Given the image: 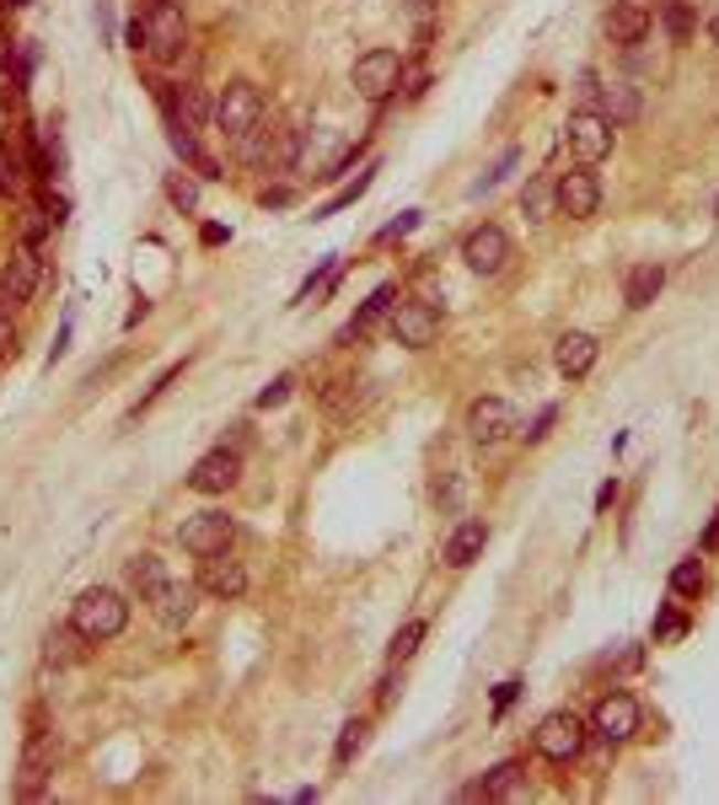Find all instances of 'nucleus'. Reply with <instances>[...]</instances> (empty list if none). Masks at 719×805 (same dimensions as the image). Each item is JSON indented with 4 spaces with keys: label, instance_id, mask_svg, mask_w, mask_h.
<instances>
[{
    "label": "nucleus",
    "instance_id": "nucleus-1",
    "mask_svg": "<svg viewBox=\"0 0 719 805\" xmlns=\"http://www.w3.org/2000/svg\"><path fill=\"white\" fill-rule=\"evenodd\" d=\"M264 119H269V97H264L258 80H226V86H221V97H215V129H221L226 140L247 146V140L264 129Z\"/></svg>",
    "mask_w": 719,
    "mask_h": 805
},
{
    "label": "nucleus",
    "instance_id": "nucleus-2",
    "mask_svg": "<svg viewBox=\"0 0 719 805\" xmlns=\"http://www.w3.org/2000/svg\"><path fill=\"white\" fill-rule=\"evenodd\" d=\"M71 623H76L92 644L119 640L124 629H129V602H124L119 591H108V586H86L76 597V607H71Z\"/></svg>",
    "mask_w": 719,
    "mask_h": 805
},
{
    "label": "nucleus",
    "instance_id": "nucleus-3",
    "mask_svg": "<svg viewBox=\"0 0 719 805\" xmlns=\"http://www.w3.org/2000/svg\"><path fill=\"white\" fill-rule=\"evenodd\" d=\"M54 773H60V730H49L43 715H33L28 747H22V763H17V795H22V801H39Z\"/></svg>",
    "mask_w": 719,
    "mask_h": 805
},
{
    "label": "nucleus",
    "instance_id": "nucleus-4",
    "mask_svg": "<svg viewBox=\"0 0 719 805\" xmlns=\"http://www.w3.org/2000/svg\"><path fill=\"white\" fill-rule=\"evenodd\" d=\"M586 741H591V724L580 720V715H569V709L543 715L537 730H532V747H537V758H548V763H575V758L586 752Z\"/></svg>",
    "mask_w": 719,
    "mask_h": 805
},
{
    "label": "nucleus",
    "instance_id": "nucleus-5",
    "mask_svg": "<svg viewBox=\"0 0 719 805\" xmlns=\"http://www.w3.org/2000/svg\"><path fill=\"white\" fill-rule=\"evenodd\" d=\"M564 146H569L575 167H597L612 157V119L601 108H575L564 124Z\"/></svg>",
    "mask_w": 719,
    "mask_h": 805
},
{
    "label": "nucleus",
    "instance_id": "nucleus-6",
    "mask_svg": "<svg viewBox=\"0 0 719 805\" xmlns=\"http://www.w3.org/2000/svg\"><path fill=\"white\" fill-rule=\"evenodd\" d=\"M440 322L446 318L436 301H393V312H387V328L403 350H430L440 339Z\"/></svg>",
    "mask_w": 719,
    "mask_h": 805
},
{
    "label": "nucleus",
    "instance_id": "nucleus-7",
    "mask_svg": "<svg viewBox=\"0 0 719 805\" xmlns=\"http://www.w3.org/2000/svg\"><path fill=\"white\" fill-rule=\"evenodd\" d=\"M350 80H355L360 97L387 103V97L403 86V54H398V49H371V54H360V60H355Z\"/></svg>",
    "mask_w": 719,
    "mask_h": 805
},
{
    "label": "nucleus",
    "instance_id": "nucleus-8",
    "mask_svg": "<svg viewBox=\"0 0 719 805\" xmlns=\"http://www.w3.org/2000/svg\"><path fill=\"white\" fill-rule=\"evenodd\" d=\"M511 253H516V247H511V232H505V226H494V221L473 226V232H468V242H462V258H468V269H473V275H483V280L505 275Z\"/></svg>",
    "mask_w": 719,
    "mask_h": 805
},
{
    "label": "nucleus",
    "instance_id": "nucleus-9",
    "mask_svg": "<svg viewBox=\"0 0 719 805\" xmlns=\"http://www.w3.org/2000/svg\"><path fill=\"white\" fill-rule=\"evenodd\" d=\"M554 204H559V215H569V221H591L601 210V178L591 167L559 172L554 178Z\"/></svg>",
    "mask_w": 719,
    "mask_h": 805
},
{
    "label": "nucleus",
    "instance_id": "nucleus-10",
    "mask_svg": "<svg viewBox=\"0 0 719 805\" xmlns=\"http://www.w3.org/2000/svg\"><path fill=\"white\" fill-rule=\"evenodd\" d=\"M183 43H189V17H183V6H178V0H151V11H146V49H151L157 60H172Z\"/></svg>",
    "mask_w": 719,
    "mask_h": 805
},
{
    "label": "nucleus",
    "instance_id": "nucleus-11",
    "mask_svg": "<svg viewBox=\"0 0 719 805\" xmlns=\"http://www.w3.org/2000/svg\"><path fill=\"white\" fill-rule=\"evenodd\" d=\"M43 280V264H39V247H17L6 264H0V312L33 301V290Z\"/></svg>",
    "mask_w": 719,
    "mask_h": 805
},
{
    "label": "nucleus",
    "instance_id": "nucleus-12",
    "mask_svg": "<svg viewBox=\"0 0 719 805\" xmlns=\"http://www.w3.org/2000/svg\"><path fill=\"white\" fill-rule=\"evenodd\" d=\"M232 537H237V526H232V516H221V511H200V516H189V522L178 526V543H183L194 559L226 554Z\"/></svg>",
    "mask_w": 719,
    "mask_h": 805
},
{
    "label": "nucleus",
    "instance_id": "nucleus-13",
    "mask_svg": "<svg viewBox=\"0 0 719 805\" xmlns=\"http://www.w3.org/2000/svg\"><path fill=\"white\" fill-rule=\"evenodd\" d=\"M146 602H151V618H157L161 629H183L189 618H194V607H200V580L189 586V580H161L146 591Z\"/></svg>",
    "mask_w": 719,
    "mask_h": 805
},
{
    "label": "nucleus",
    "instance_id": "nucleus-14",
    "mask_svg": "<svg viewBox=\"0 0 719 805\" xmlns=\"http://www.w3.org/2000/svg\"><path fill=\"white\" fill-rule=\"evenodd\" d=\"M591 730L601 741H634L640 730V698L634 693H607L597 709H591Z\"/></svg>",
    "mask_w": 719,
    "mask_h": 805
},
{
    "label": "nucleus",
    "instance_id": "nucleus-15",
    "mask_svg": "<svg viewBox=\"0 0 719 805\" xmlns=\"http://www.w3.org/2000/svg\"><path fill=\"white\" fill-rule=\"evenodd\" d=\"M511 430H516V408L505 398H473V408H468V436H473V446H500L511 441Z\"/></svg>",
    "mask_w": 719,
    "mask_h": 805
},
{
    "label": "nucleus",
    "instance_id": "nucleus-16",
    "mask_svg": "<svg viewBox=\"0 0 719 805\" xmlns=\"http://www.w3.org/2000/svg\"><path fill=\"white\" fill-rule=\"evenodd\" d=\"M237 479H242V457L232 451V446L204 451L200 462L189 468V489H194V494H226Z\"/></svg>",
    "mask_w": 719,
    "mask_h": 805
},
{
    "label": "nucleus",
    "instance_id": "nucleus-17",
    "mask_svg": "<svg viewBox=\"0 0 719 805\" xmlns=\"http://www.w3.org/2000/svg\"><path fill=\"white\" fill-rule=\"evenodd\" d=\"M200 591L204 597H215V602H237V597H247V569H242V559H232V548L204 559Z\"/></svg>",
    "mask_w": 719,
    "mask_h": 805
},
{
    "label": "nucleus",
    "instance_id": "nucleus-18",
    "mask_svg": "<svg viewBox=\"0 0 719 805\" xmlns=\"http://www.w3.org/2000/svg\"><path fill=\"white\" fill-rule=\"evenodd\" d=\"M601 33H607V43H618V49H640V43L650 39V11L634 6V0H618V6L601 17Z\"/></svg>",
    "mask_w": 719,
    "mask_h": 805
},
{
    "label": "nucleus",
    "instance_id": "nucleus-19",
    "mask_svg": "<svg viewBox=\"0 0 719 805\" xmlns=\"http://www.w3.org/2000/svg\"><path fill=\"white\" fill-rule=\"evenodd\" d=\"M393 301H398V285H376V290H371V301H365V307H360L355 318H350L344 328H339V339H333V344H339V350H350L355 339H365V333H371L376 322H382L387 312H393Z\"/></svg>",
    "mask_w": 719,
    "mask_h": 805
},
{
    "label": "nucleus",
    "instance_id": "nucleus-20",
    "mask_svg": "<svg viewBox=\"0 0 719 805\" xmlns=\"http://www.w3.org/2000/svg\"><path fill=\"white\" fill-rule=\"evenodd\" d=\"M597 355H601V344L591 333H564L559 344H554V365H559V376H569V382H580L597 365Z\"/></svg>",
    "mask_w": 719,
    "mask_h": 805
},
{
    "label": "nucleus",
    "instance_id": "nucleus-21",
    "mask_svg": "<svg viewBox=\"0 0 719 805\" xmlns=\"http://www.w3.org/2000/svg\"><path fill=\"white\" fill-rule=\"evenodd\" d=\"M483 548H489V526L483 522H462L451 537H446V548H440V559L451 564V569H468V564L479 559Z\"/></svg>",
    "mask_w": 719,
    "mask_h": 805
},
{
    "label": "nucleus",
    "instance_id": "nucleus-22",
    "mask_svg": "<svg viewBox=\"0 0 719 805\" xmlns=\"http://www.w3.org/2000/svg\"><path fill=\"white\" fill-rule=\"evenodd\" d=\"M86 634H81L76 623H65V629H49V640H43V666L49 672H65V666H76L81 655H86Z\"/></svg>",
    "mask_w": 719,
    "mask_h": 805
},
{
    "label": "nucleus",
    "instance_id": "nucleus-23",
    "mask_svg": "<svg viewBox=\"0 0 719 805\" xmlns=\"http://www.w3.org/2000/svg\"><path fill=\"white\" fill-rule=\"evenodd\" d=\"M661 285H666V264H634V269H629V285H623L629 312H644L650 301H661Z\"/></svg>",
    "mask_w": 719,
    "mask_h": 805
},
{
    "label": "nucleus",
    "instance_id": "nucleus-24",
    "mask_svg": "<svg viewBox=\"0 0 719 805\" xmlns=\"http://www.w3.org/2000/svg\"><path fill=\"white\" fill-rule=\"evenodd\" d=\"M521 790H526V768H521V763H500V768H489L468 795H473V801H479V795H489V801H516Z\"/></svg>",
    "mask_w": 719,
    "mask_h": 805
},
{
    "label": "nucleus",
    "instance_id": "nucleus-25",
    "mask_svg": "<svg viewBox=\"0 0 719 805\" xmlns=\"http://www.w3.org/2000/svg\"><path fill=\"white\" fill-rule=\"evenodd\" d=\"M601 114H607L612 124H634L644 114L640 86H634V80H612V86H601Z\"/></svg>",
    "mask_w": 719,
    "mask_h": 805
},
{
    "label": "nucleus",
    "instance_id": "nucleus-26",
    "mask_svg": "<svg viewBox=\"0 0 719 805\" xmlns=\"http://www.w3.org/2000/svg\"><path fill=\"white\" fill-rule=\"evenodd\" d=\"M365 736H371V720H344V730H339V747H333V768L355 763L360 747H365Z\"/></svg>",
    "mask_w": 719,
    "mask_h": 805
},
{
    "label": "nucleus",
    "instance_id": "nucleus-27",
    "mask_svg": "<svg viewBox=\"0 0 719 805\" xmlns=\"http://www.w3.org/2000/svg\"><path fill=\"white\" fill-rule=\"evenodd\" d=\"M666 33H672V43H693V33H698L693 0H666Z\"/></svg>",
    "mask_w": 719,
    "mask_h": 805
},
{
    "label": "nucleus",
    "instance_id": "nucleus-28",
    "mask_svg": "<svg viewBox=\"0 0 719 805\" xmlns=\"http://www.w3.org/2000/svg\"><path fill=\"white\" fill-rule=\"evenodd\" d=\"M167 200H172L178 215H194L200 210V183L189 172H167Z\"/></svg>",
    "mask_w": 719,
    "mask_h": 805
},
{
    "label": "nucleus",
    "instance_id": "nucleus-29",
    "mask_svg": "<svg viewBox=\"0 0 719 805\" xmlns=\"http://www.w3.org/2000/svg\"><path fill=\"white\" fill-rule=\"evenodd\" d=\"M704 586H709L704 559H682L677 569H672V591H677V597H704Z\"/></svg>",
    "mask_w": 719,
    "mask_h": 805
},
{
    "label": "nucleus",
    "instance_id": "nucleus-30",
    "mask_svg": "<svg viewBox=\"0 0 719 805\" xmlns=\"http://www.w3.org/2000/svg\"><path fill=\"white\" fill-rule=\"evenodd\" d=\"M425 629H430L425 618H408V623H403L398 634H393V644H387V655H393V666H403V661H408V655H414V650L425 644Z\"/></svg>",
    "mask_w": 719,
    "mask_h": 805
},
{
    "label": "nucleus",
    "instance_id": "nucleus-31",
    "mask_svg": "<svg viewBox=\"0 0 719 805\" xmlns=\"http://www.w3.org/2000/svg\"><path fill=\"white\" fill-rule=\"evenodd\" d=\"M371 178H376V161H371V167H365V172H360V183H344V189H339V194H333V200L322 204V210H318V221H328V215H339V210H350V204H355L360 194H365V189H371Z\"/></svg>",
    "mask_w": 719,
    "mask_h": 805
},
{
    "label": "nucleus",
    "instance_id": "nucleus-32",
    "mask_svg": "<svg viewBox=\"0 0 719 805\" xmlns=\"http://www.w3.org/2000/svg\"><path fill=\"white\" fill-rule=\"evenodd\" d=\"M548 204H554V178H532V183L521 189V210H526L532 221H543Z\"/></svg>",
    "mask_w": 719,
    "mask_h": 805
},
{
    "label": "nucleus",
    "instance_id": "nucleus-33",
    "mask_svg": "<svg viewBox=\"0 0 719 805\" xmlns=\"http://www.w3.org/2000/svg\"><path fill=\"white\" fill-rule=\"evenodd\" d=\"M129 580H135L140 591H151V586L167 580V564H161L157 554H135V559H129Z\"/></svg>",
    "mask_w": 719,
    "mask_h": 805
},
{
    "label": "nucleus",
    "instance_id": "nucleus-34",
    "mask_svg": "<svg viewBox=\"0 0 719 805\" xmlns=\"http://www.w3.org/2000/svg\"><path fill=\"white\" fill-rule=\"evenodd\" d=\"M183 371H189V361H172V365H167V371H161L157 382H151V393H146V398L135 402V408H129V425H135V419H140V414H146V408H151V402H157L161 393H167V387H172V382L183 376Z\"/></svg>",
    "mask_w": 719,
    "mask_h": 805
},
{
    "label": "nucleus",
    "instance_id": "nucleus-35",
    "mask_svg": "<svg viewBox=\"0 0 719 805\" xmlns=\"http://www.w3.org/2000/svg\"><path fill=\"white\" fill-rule=\"evenodd\" d=\"M554 419H559V408H554V402H548V408H537V419H526V425H521L516 436L526 446H537V441H548V430H554Z\"/></svg>",
    "mask_w": 719,
    "mask_h": 805
},
{
    "label": "nucleus",
    "instance_id": "nucleus-36",
    "mask_svg": "<svg viewBox=\"0 0 719 805\" xmlns=\"http://www.w3.org/2000/svg\"><path fill=\"white\" fill-rule=\"evenodd\" d=\"M22 189H28V172H22V161L0 151V194H6V200H17Z\"/></svg>",
    "mask_w": 719,
    "mask_h": 805
},
{
    "label": "nucleus",
    "instance_id": "nucleus-37",
    "mask_svg": "<svg viewBox=\"0 0 719 805\" xmlns=\"http://www.w3.org/2000/svg\"><path fill=\"white\" fill-rule=\"evenodd\" d=\"M49 226H54V221H49V210H43V204H33V210L22 215V247H39V242L49 237Z\"/></svg>",
    "mask_w": 719,
    "mask_h": 805
},
{
    "label": "nucleus",
    "instance_id": "nucleus-38",
    "mask_svg": "<svg viewBox=\"0 0 719 805\" xmlns=\"http://www.w3.org/2000/svg\"><path fill=\"white\" fill-rule=\"evenodd\" d=\"M516 161H521V151H516V146H511L505 157H500V161H494V167H489V178H479V183H473V194H489V189H494V183H500V178H505V172L516 167Z\"/></svg>",
    "mask_w": 719,
    "mask_h": 805
},
{
    "label": "nucleus",
    "instance_id": "nucleus-39",
    "mask_svg": "<svg viewBox=\"0 0 719 805\" xmlns=\"http://www.w3.org/2000/svg\"><path fill=\"white\" fill-rule=\"evenodd\" d=\"M290 387H296V376H275V382L258 393V408H280V402L290 398Z\"/></svg>",
    "mask_w": 719,
    "mask_h": 805
},
{
    "label": "nucleus",
    "instance_id": "nucleus-40",
    "mask_svg": "<svg viewBox=\"0 0 719 805\" xmlns=\"http://www.w3.org/2000/svg\"><path fill=\"white\" fill-rule=\"evenodd\" d=\"M682 634H687V618H682V612H672V607H666V612L655 618V640H682Z\"/></svg>",
    "mask_w": 719,
    "mask_h": 805
},
{
    "label": "nucleus",
    "instance_id": "nucleus-41",
    "mask_svg": "<svg viewBox=\"0 0 719 805\" xmlns=\"http://www.w3.org/2000/svg\"><path fill=\"white\" fill-rule=\"evenodd\" d=\"M414 226H419V210H403L398 221H393V226H387V232H382V242H393V237H403V232H414Z\"/></svg>",
    "mask_w": 719,
    "mask_h": 805
},
{
    "label": "nucleus",
    "instance_id": "nucleus-42",
    "mask_svg": "<svg viewBox=\"0 0 719 805\" xmlns=\"http://www.w3.org/2000/svg\"><path fill=\"white\" fill-rule=\"evenodd\" d=\"M17 350V322H11V312H0V361Z\"/></svg>",
    "mask_w": 719,
    "mask_h": 805
},
{
    "label": "nucleus",
    "instance_id": "nucleus-43",
    "mask_svg": "<svg viewBox=\"0 0 719 805\" xmlns=\"http://www.w3.org/2000/svg\"><path fill=\"white\" fill-rule=\"evenodd\" d=\"M43 210H49V221L60 226V221L71 215V200H65V194H43Z\"/></svg>",
    "mask_w": 719,
    "mask_h": 805
},
{
    "label": "nucleus",
    "instance_id": "nucleus-44",
    "mask_svg": "<svg viewBox=\"0 0 719 805\" xmlns=\"http://www.w3.org/2000/svg\"><path fill=\"white\" fill-rule=\"evenodd\" d=\"M516 693H521V683H505L500 693H494V715H505L511 704H516Z\"/></svg>",
    "mask_w": 719,
    "mask_h": 805
},
{
    "label": "nucleus",
    "instance_id": "nucleus-45",
    "mask_svg": "<svg viewBox=\"0 0 719 805\" xmlns=\"http://www.w3.org/2000/svg\"><path fill=\"white\" fill-rule=\"evenodd\" d=\"M414 17H419V28H430V11H436V0H403Z\"/></svg>",
    "mask_w": 719,
    "mask_h": 805
},
{
    "label": "nucleus",
    "instance_id": "nucleus-46",
    "mask_svg": "<svg viewBox=\"0 0 719 805\" xmlns=\"http://www.w3.org/2000/svg\"><path fill=\"white\" fill-rule=\"evenodd\" d=\"M124 39L135 43V49H146V17H140V22H129V28H124Z\"/></svg>",
    "mask_w": 719,
    "mask_h": 805
},
{
    "label": "nucleus",
    "instance_id": "nucleus-47",
    "mask_svg": "<svg viewBox=\"0 0 719 805\" xmlns=\"http://www.w3.org/2000/svg\"><path fill=\"white\" fill-rule=\"evenodd\" d=\"M232 237V232H226V226H204V247H221V242Z\"/></svg>",
    "mask_w": 719,
    "mask_h": 805
},
{
    "label": "nucleus",
    "instance_id": "nucleus-48",
    "mask_svg": "<svg viewBox=\"0 0 719 805\" xmlns=\"http://www.w3.org/2000/svg\"><path fill=\"white\" fill-rule=\"evenodd\" d=\"M393 698H398V672H393V677H387V683H382V709H387V704H393Z\"/></svg>",
    "mask_w": 719,
    "mask_h": 805
},
{
    "label": "nucleus",
    "instance_id": "nucleus-49",
    "mask_svg": "<svg viewBox=\"0 0 719 805\" xmlns=\"http://www.w3.org/2000/svg\"><path fill=\"white\" fill-rule=\"evenodd\" d=\"M709 548H719V516H715V526L704 532V554H709Z\"/></svg>",
    "mask_w": 719,
    "mask_h": 805
},
{
    "label": "nucleus",
    "instance_id": "nucleus-50",
    "mask_svg": "<svg viewBox=\"0 0 719 805\" xmlns=\"http://www.w3.org/2000/svg\"><path fill=\"white\" fill-rule=\"evenodd\" d=\"M6 129H11V103L0 97V140H6Z\"/></svg>",
    "mask_w": 719,
    "mask_h": 805
},
{
    "label": "nucleus",
    "instance_id": "nucleus-51",
    "mask_svg": "<svg viewBox=\"0 0 719 805\" xmlns=\"http://www.w3.org/2000/svg\"><path fill=\"white\" fill-rule=\"evenodd\" d=\"M11 60V39H6V28H0V65Z\"/></svg>",
    "mask_w": 719,
    "mask_h": 805
},
{
    "label": "nucleus",
    "instance_id": "nucleus-52",
    "mask_svg": "<svg viewBox=\"0 0 719 805\" xmlns=\"http://www.w3.org/2000/svg\"><path fill=\"white\" fill-rule=\"evenodd\" d=\"M709 39H715V43H719V17H715V22H709Z\"/></svg>",
    "mask_w": 719,
    "mask_h": 805
},
{
    "label": "nucleus",
    "instance_id": "nucleus-53",
    "mask_svg": "<svg viewBox=\"0 0 719 805\" xmlns=\"http://www.w3.org/2000/svg\"><path fill=\"white\" fill-rule=\"evenodd\" d=\"M715 215H719V204H715Z\"/></svg>",
    "mask_w": 719,
    "mask_h": 805
}]
</instances>
